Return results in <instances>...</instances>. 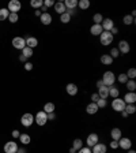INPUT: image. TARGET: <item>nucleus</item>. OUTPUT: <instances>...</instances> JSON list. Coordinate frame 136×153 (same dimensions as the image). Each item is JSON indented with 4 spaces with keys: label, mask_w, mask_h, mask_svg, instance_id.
<instances>
[{
    "label": "nucleus",
    "mask_w": 136,
    "mask_h": 153,
    "mask_svg": "<svg viewBox=\"0 0 136 153\" xmlns=\"http://www.w3.org/2000/svg\"><path fill=\"white\" fill-rule=\"evenodd\" d=\"M102 82L105 86H113L116 82V75H114L113 71H106L102 75Z\"/></svg>",
    "instance_id": "f257e3e1"
},
{
    "label": "nucleus",
    "mask_w": 136,
    "mask_h": 153,
    "mask_svg": "<svg viewBox=\"0 0 136 153\" xmlns=\"http://www.w3.org/2000/svg\"><path fill=\"white\" fill-rule=\"evenodd\" d=\"M34 123H37L40 127L41 126H45L48 123V114L44 111H38L37 115L34 116Z\"/></svg>",
    "instance_id": "f03ea898"
},
{
    "label": "nucleus",
    "mask_w": 136,
    "mask_h": 153,
    "mask_svg": "<svg viewBox=\"0 0 136 153\" xmlns=\"http://www.w3.org/2000/svg\"><path fill=\"white\" fill-rule=\"evenodd\" d=\"M113 38H114V36L110 32H102L99 34V42L106 47V45H110L113 42Z\"/></svg>",
    "instance_id": "7ed1b4c3"
},
{
    "label": "nucleus",
    "mask_w": 136,
    "mask_h": 153,
    "mask_svg": "<svg viewBox=\"0 0 136 153\" xmlns=\"http://www.w3.org/2000/svg\"><path fill=\"white\" fill-rule=\"evenodd\" d=\"M125 102H124L123 99H120V97H117V99H113V101H112V109L116 112H123L124 108H125Z\"/></svg>",
    "instance_id": "20e7f679"
},
{
    "label": "nucleus",
    "mask_w": 136,
    "mask_h": 153,
    "mask_svg": "<svg viewBox=\"0 0 136 153\" xmlns=\"http://www.w3.org/2000/svg\"><path fill=\"white\" fill-rule=\"evenodd\" d=\"M21 8H22V4H21V1L19 0H11V1H8V13L11 14H18V11H21Z\"/></svg>",
    "instance_id": "39448f33"
},
{
    "label": "nucleus",
    "mask_w": 136,
    "mask_h": 153,
    "mask_svg": "<svg viewBox=\"0 0 136 153\" xmlns=\"http://www.w3.org/2000/svg\"><path fill=\"white\" fill-rule=\"evenodd\" d=\"M21 123H22V126H25V127H30V126L34 123V115H32L30 112L23 114L22 118H21Z\"/></svg>",
    "instance_id": "423d86ee"
},
{
    "label": "nucleus",
    "mask_w": 136,
    "mask_h": 153,
    "mask_svg": "<svg viewBox=\"0 0 136 153\" xmlns=\"http://www.w3.org/2000/svg\"><path fill=\"white\" fill-rule=\"evenodd\" d=\"M11 44H12V47L15 48V49L22 51L23 48L26 47V40L23 37H14L12 41H11Z\"/></svg>",
    "instance_id": "0eeeda50"
},
{
    "label": "nucleus",
    "mask_w": 136,
    "mask_h": 153,
    "mask_svg": "<svg viewBox=\"0 0 136 153\" xmlns=\"http://www.w3.org/2000/svg\"><path fill=\"white\" fill-rule=\"evenodd\" d=\"M18 149V143L15 141H8L4 143V153H16Z\"/></svg>",
    "instance_id": "6e6552de"
},
{
    "label": "nucleus",
    "mask_w": 136,
    "mask_h": 153,
    "mask_svg": "<svg viewBox=\"0 0 136 153\" xmlns=\"http://www.w3.org/2000/svg\"><path fill=\"white\" fill-rule=\"evenodd\" d=\"M99 142V137L97 133H91L87 135V138H86V143H87V146L89 148H93L95 145V143Z\"/></svg>",
    "instance_id": "1a4fd4ad"
},
{
    "label": "nucleus",
    "mask_w": 136,
    "mask_h": 153,
    "mask_svg": "<svg viewBox=\"0 0 136 153\" xmlns=\"http://www.w3.org/2000/svg\"><path fill=\"white\" fill-rule=\"evenodd\" d=\"M117 49H118V52H120V53L127 55V53H129V51H131V45H129V42H128V41L121 40V41L118 42Z\"/></svg>",
    "instance_id": "9d476101"
},
{
    "label": "nucleus",
    "mask_w": 136,
    "mask_h": 153,
    "mask_svg": "<svg viewBox=\"0 0 136 153\" xmlns=\"http://www.w3.org/2000/svg\"><path fill=\"white\" fill-rule=\"evenodd\" d=\"M131 146H132V141H131L129 138L121 137L120 140H118V148H121V149H124V150H128V149H131Z\"/></svg>",
    "instance_id": "9b49d317"
},
{
    "label": "nucleus",
    "mask_w": 136,
    "mask_h": 153,
    "mask_svg": "<svg viewBox=\"0 0 136 153\" xmlns=\"http://www.w3.org/2000/svg\"><path fill=\"white\" fill-rule=\"evenodd\" d=\"M91 153H108V148H106L105 143L98 142V143H95L94 146H93Z\"/></svg>",
    "instance_id": "f8f14e48"
},
{
    "label": "nucleus",
    "mask_w": 136,
    "mask_h": 153,
    "mask_svg": "<svg viewBox=\"0 0 136 153\" xmlns=\"http://www.w3.org/2000/svg\"><path fill=\"white\" fill-rule=\"evenodd\" d=\"M65 92L68 93L70 96H72V97H74V96L78 94V92H79V88H78V85H76V83L71 82V83H68V85L65 86Z\"/></svg>",
    "instance_id": "ddd939ff"
},
{
    "label": "nucleus",
    "mask_w": 136,
    "mask_h": 153,
    "mask_svg": "<svg viewBox=\"0 0 136 153\" xmlns=\"http://www.w3.org/2000/svg\"><path fill=\"white\" fill-rule=\"evenodd\" d=\"M101 26H102V29H104V32H110L112 27H114L113 19H110V18L104 19V21H102V23H101Z\"/></svg>",
    "instance_id": "4468645a"
},
{
    "label": "nucleus",
    "mask_w": 136,
    "mask_h": 153,
    "mask_svg": "<svg viewBox=\"0 0 136 153\" xmlns=\"http://www.w3.org/2000/svg\"><path fill=\"white\" fill-rule=\"evenodd\" d=\"M123 100L125 104H135L136 102V93L135 92H127V94L124 96Z\"/></svg>",
    "instance_id": "2eb2a0df"
},
{
    "label": "nucleus",
    "mask_w": 136,
    "mask_h": 153,
    "mask_svg": "<svg viewBox=\"0 0 136 153\" xmlns=\"http://www.w3.org/2000/svg\"><path fill=\"white\" fill-rule=\"evenodd\" d=\"M40 21H41L42 25L48 26V25H51L52 21H53V18H52V15L49 13H42L41 16H40Z\"/></svg>",
    "instance_id": "dca6fc26"
},
{
    "label": "nucleus",
    "mask_w": 136,
    "mask_h": 153,
    "mask_svg": "<svg viewBox=\"0 0 136 153\" xmlns=\"http://www.w3.org/2000/svg\"><path fill=\"white\" fill-rule=\"evenodd\" d=\"M110 137H112V140H113V141H118L121 137H123V131H121V128H118V127L112 128Z\"/></svg>",
    "instance_id": "f3484780"
},
{
    "label": "nucleus",
    "mask_w": 136,
    "mask_h": 153,
    "mask_svg": "<svg viewBox=\"0 0 136 153\" xmlns=\"http://www.w3.org/2000/svg\"><path fill=\"white\" fill-rule=\"evenodd\" d=\"M53 8H54V11H56L59 15H61V14H64L67 11L65 6H64V1H57V3H54Z\"/></svg>",
    "instance_id": "a211bd4d"
},
{
    "label": "nucleus",
    "mask_w": 136,
    "mask_h": 153,
    "mask_svg": "<svg viewBox=\"0 0 136 153\" xmlns=\"http://www.w3.org/2000/svg\"><path fill=\"white\" fill-rule=\"evenodd\" d=\"M98 96H99V99H105V100H108L109 97V88L108 86H101L98 89Z\"/></svg>",
    "instance_id": "6ab92c4d"
},
{
    "label": "nucleus",
    "mask_w": 136,
    "mask_h": 153,
    "mask_svg": "<svg viewBox=\"0 0 136 153\" xmlns=\"http://www.w3.org/2000/svg\"><path fill=\"white\" fill-rule=\"evenodd\" d=\"M98 111H99V108L97 107V104H95V102H90V104L86 107V112H87L89 115H95Z\"/></svg>",
    "instance_id": "aec40b11"
},
{
    "label": "nucleus",
    "mask_w": 136,
    "mask_h": 153,
    "mask_svg": "<svg viewBox=\"0 0 136 153\" xmlns=\"http://www.w3.org/2000/svg\"><path fill=\"white\" fill-rule=\"evenodd\" d=\"M109 88V97H112V99H117L118 96H120V90H118V88H116V86H108Z\"/></svg>",
    "instance_id": "412c9836"
},
{
    "label": "nucleus",
    "mask_w": 136,
    "mask_h": 153,
    "mask_svg": "<svg viewBox=\"0 0 136 153\" xmlns=\"http://www.w3.org/2000/svg\"><path fill=\"white\" fill-rule=\"evenodd\" d=\"M26 40V47H29V48H35L38 45V40L35 37H27V38H25Z\"/></svg>",
    "instance_id": "4be33fe9"
},
{
    "label": "nucleus",
    "mask_w": 136,
    "mask_h": 153,
    "mask_svg": "<svg viewBox=\"0 0 136 153\" xmlns=\"http://www.w3.org/2000/svg\"><path fill=\"white\" fill-rule=\"evenodd\" d=\"M102 32H104V29H102L101 25H93L91 27H90V33H91L93 36H99Z\"/></svg>",
    "instance_id": "5701e85b"
},
{
    "label": "nucleus",
    "mask_w": 136,
    "mask_h": 153,
    "mask_svg": "<svg viewBox=\"0 0 136 153\" xmlns=\"http://www.w3.org/2000/svg\"><path fill=\"white\" fill-rule=\"evenodd\" d=\"M64 6H65L67 10H75L78 7V0H65Z\"/></svg>",
    "instance_id": "b1692460"
},
{
    "label": "nucleus",
    "mask_w": 136,
    "mask_h": 153,
    "mask_svg": "<svg viewBox=\"0 0 136 153\" xmlns=\"http://www.w3.org/2000/svg\"><path fill=\"white\" fill-rule=\"evenodd\" d=\"M101 63L104 64V66H110L112 63H113V59H112L110 55H102L101 56Z\"/></svg>",
    "instance_id": "393cba45"
},
{
    "label": "nucleus",
    "mask_w": 136,
    "mask_h": 153,
    "mask_svg": "<svg viewBox=\"0 0 136 153\" xmlns=\"http://www.w3.org/2000/svg\"><path fill=\"white\" fill-rule=\"evenodd\" d=\"M54 109H56V105H54L53 102H46V104L44 105V109H42V111L46 112V114H52V112H54Z\"/></svg>",
    "instance_id": "a878e982"
},
{
    "label": "nucleus",
    "mask_w": 136,
    "mask_h": 153,
    "mask_svg": "<svg viewBox=\"0 0 136 153\" xmlns=\"http://www.w3.org/2000/svg\"><path fill=\"white\" fill-rule=\"evenodd\" d=\"M19 141H21V142L23 143V145H29V143L32 142V138H30V135H29V134H21V135H19Z\"/></svg>",
    "instance_id": "bb28decb"
},
{
    "label": "nucleus",
    "mask_w": 136,
    "mask_h": 153,
    "mask_svg": "<svg viewBox=\"0 0 136 153\" xmlns=\"http://www.w3.org/2000/svg\"><path fill=\"white\" fill-rule=\"evenodd\" d=\"M125 86H127L128 92H135V90H136V82H135V79H128L127 83H125Z\"/></svg>",
    "instance_id": "cd10ccee"
},
{
    "label": "nucleus",
    "mask_w": 136,
    "mask_h": 153,
    "mask_svg": "<svg viewBox=\"0 0 136 153\" xmlns=\"http://www.w3.org/2000/svg\"><path fill=\"white\" fill-rule=\"evenodd\" d=\"M72 148L76 150V152H78L80 148H83V141L80 140V138H75V140H74V142H72Z\"/></svg>",
    "instance_id": "c85d7f7f"
},
{
    "label": "nucleus",
    "mask_w": 136,
    "mask_h": 153,
    "mask_svg": "<svg viewBox=\"0 0 136 153\" xmlns=\"http://www.w3.org/2000/svg\"><path fill=\"white\" fill-rule=\"evenodd\" d=\"M78 7H79L80 10H83V11L87 10L90 7V0H79V1H78Z\"/></svg>",
    "instance_id": "c756f323"
},
{
    "label": "nucleus",
    "mask_w": 136,
    "mask_h": 153,
    "mask_svg": "<svg viewBox=\"0 0 136 153\" xmlns=\"http://www.w3.org/2000/svg\"><path fill=\"white\" fill-rule=\"evenodd\" d=\"M30 6L35 10H40L44 6V0H32V1H30Z\"/></svg>",
    "instance_id": "7c9ffc66"
},
{
    "label": "nucleus",
    "mask_w": 136,
    "mask_h": 153,
    "mask_svg": "<svg viewBox=\"0 0 136 153\" xmlns=\"http://www.w3.org/2000/svg\"><path fill=\"white\" fill-rule=\"evenodd\" d=\"M123 22H124V25H133V23H135V18H133V16L132 15H131V14H129V15H125V16H124V18H123Z\"/></svg>",
    "instance_id": "2f4dec72"
},
{
    "label": "nucleus",
    "mask_w": 136,
    "mask_h": 153,
    "mask_svg": "<svg viewBox=\"0 0 136 153\" xmlns=\"http://www.w3.org/2000/svg\"><path fill=\"white\" fill-rule=\"evenodd\" d=\"M124 111L127 112L128 115L135 114V112H136V107H135V104H127V105H125V108H124Z\"/></svg>",
    "instance_id": "473e14b6"
},
{
    "label": "nucleus",
    "mask_w": 136,
    "mask_h": 153,
    "mask_svg": "<svg viewBox=\"0 0 136 153\" xmlns=\"http://www.w3.org/2000/svg\"><path fill=\"white\" fill-rule=\"evenodd\" d=\"M93 21H94V25H101L102 21H104V16H102V14H94Z\"/></svg>",
    "instance_id": "72a5a7b5"
},
{
    "label": "nucleus",
    "mask_w": 136,
    "mask_h": 153,
    "mask_svg": "<svg viewBox=\"0 0 136 153\" xmlns=\"http://www.w3.org/2000/svg\"><path fill=\"white\" fill-rule=\"evenodd\" d=\"M22 55L26 57V59H29V57L33 56V49H32V48H29V47H25L22 49Z\"/></svg>",
    "instance_id": "f704fd0d"
},
{
    "label": "nucleus",
    "mask_w": 136,
    "mask_h": 153,
    "mask_svg": "<svg viewBox=\"0 0 136 153\" xmlns=\"http://www.w3.org/2000/svg\"><path fill=\"white\" fill-rule=\"evenodd\" d=\"M10 13L7 8H0V21H6L7 18H8Z\"/></svg>",
    "instance_id": "c9c22d12"
},
{
    "label": "nucleus",
    "mask_w": 136,
    "mask_h": 153,
    "mask_svg": "<svg viewBox=\"0 0 136 153\" xmlns=\"http://www.w3.org/2000/svg\"><path fill=\"white\" fill-rule=\"evenodd\" d=\"M117 81L120 83H123V85H125L127 83V81H128V76H127V74L125 73H121V74H118V76H117Z\"/></svg>",
    "instance_id": "e433bc0d"
},
{
    "label": "nucleus",
    "mask_w": 136,
    "mask_h": 153,
    "mask_svg": "<svg viewBox=\"0 0 136 153\" xmlns=\"http://www.w3.org/2000/svg\"><path fill=\"white\" fill-rule=\"evenodd\" d=\"M60 22L61 23H70L71 22V16L68 15L67 13L61 14V15H60Z\"/></svg>",
    "instance_id": "4c0bfd02"
},
{
    "label": "nucleus",
    "mask_w": 136,
    "mask_h": 153,
    "mask_svg": "<svg viewBox=\"0 0 136 153\" xmlns=\"http://www.w3.org/2000/svg\"><path fill=\"white\" fill-rule=\"evenodd\" d=\"M125 74H127L128 79H135V78H136V68H133V67H132V68H129V70H128Z\"/></svg>",
    "instance_id": "58836bf2"
},
{
    "label": "nucleus",
    "mask_w": 136,
    "mask_h": 153,
    "mask_svg": "<svg viewBox=\"0 0 136 153\" xmlns=\"http://www.w3.org/2000/svg\"><path fill=\"white\" fill-rule=\"evenodd\" d=\"M95 104H97V107H98L99 109H101V108H105V107L108 105V100H105V99H99L98 101L95 102Z\"/></svg>",
    "instance_id": "ea45409f"
},
{
    "label": "nucleus",
    "mask_w": 136,
    "mask_h": 153,
    "mask_svg": "<svg viewBox=\"0 0 136 153\" xmlns=\"http://www.w3.org/2000/svg\"><path fill=\"white\" fill-rule=\"evenodd\" d=\"M109 55H110V56H112V59H113V60H114L116 57H118V56H120V52H118V49H117V48H112V49H110V52H109Z\"/></svg>",
    "instance_id": "a19ab883"
},
{
    "label": "nucleus",
    "mask_w": 136,
    "mask_h": 153,
    "mask_svg": "<svg viewBox=\"0 0 136 153\" xmlns=\"http://www.w3.org/2000/svg\"><path fill=\"white\" fill-rule=\"evenodd\" d=\"M7 19H8L11 23H15V22H18L19 15H18V14H11V13H10V15H8V18H7Z\"/></svg>",
    "instance_id": "79ce46f5"
},
{
    "label": "nucleus",
    "mask_w": 136,
    "mask_h": 153,
    "mask_svg": "<svg viewBox=\"0 0 136 153\" xmlns=\"http://www.w3.org/2000/svg\"><path fill=\"white\" fill-rule=\"evenodd\" d=\"M76 153H91V148H89V146H83V148H80L79 150Z\"/></svg>",
    "instance_id": "37998d69"
},
{
    "label": "nucleus",
    "mask_w": 136,
    "mask_h": 153,
    "mask_svg": "<svg viewBox=\"0 0 136 153\" xmlns=\"http://www.w3.org/2000/svg\"><path fill=\"white\" fill-rule=\"evenodd\" d=\"M54 6V1L53 0H44V7H53Z\"/></svg>",
    "instance_id": "c03bdc74"
},
{
    "label": "nucleus",
    "mask_w": 136,
    "mask_h": 153,
    "mask_svg": "<svg viewBox=\"0 0 136 153\" xmlns=\"http://www.w3.org/2000/svg\"><path fill=\"white\" fill-rule=\"evenodd\" d=\"M109 148H110V149H117V148H118V141H113V140H112V142L109 143Z\"/></svg>",
    "instance_id": "a18cd8bd"
},
{
    "label": "nucleus",
    "mask_w": 136,
    "mask_h": 153,
    "mask_svg": "<svg viewBox=\"0 0 136 153\" xmlns=\"http://www.w3.org/2000/svg\"><path fill=\"white\" fill-rule=\"evenodd\" d=\"M98 100H99L98 93H93V94H91V102H97Z\"/></svg>",
    "instance_id": "49530a36"
},
{
    "label": "nucleus",
    "mask_w": 136,
    "mask_h": 153,
    "mask_svg": "<svg viewBox=\"0 0 136 153\" xmlns=\"http://www.w3.org/2000/svg\"><path fill=\"white\" fill-rule=\"evenodd\" d=\"M25 70H27V71L33 70V64L30 63V62H26V63H25Z\"/></svg>",
    "instance_id": "de8ad7c7"
},
{
    "label": "nucleus",
    "mask_w": 136,
    "mask_h": 153,
    "mask_svg": "<svg viewBox=\"0 0 136 153\" xmlns=\"http://www.w3.org/2000/svg\"><path fill=\"white\" fill-rule=\"evenodd\" d=\"M54 119H56V114H54V112H52V114H48V120H54Z\"/></svg>",
    "instance_id": "09e8293b"
},
{
    "label": "nucleus",
    "mask_w": 136,
    "mask_h": 153,
    "mask_svg": "<svg viewBox=\"0 0 136 153\" xmlns=\"http://www.w3.org/2000/svg\"><path fill=\"white\" fill-rule=\"evenodd\" d=\"M19 135H21L19 130H12V137L14 138H19Z\"/></svg>",
    "instance_id": "8fccbe9b"
},
{
    "label": "nucleus",
    "mask_w": 136,
    "mask_h": 153,
    "mask_svg": "<svg viewBox=\"0 0 136 153\" xmlns=\"http://www.w3.org/2000/svg\"><path fill=\"white\" fill-rule=\"evenodd\" d=\"M110 33L112 34H118V27H116V26H114V27H112V30H110Z\"/></svg>",
    "instance_id": "3c124183"
},
{
    "label": "nucleus",
    "mask_w": 136,
    "mask_h": 153,
    "mask_svg": "<svg viewBox=\"0 0 136 153\" xmlns=\"http://www.w3.org/2000/svg\"><path fill=\"white\" fill-rule=\"evenodd\" d=\"M95 86H97V88H101V86H104V82H102V79H98L97 81V82H95Z\"/></svg>",
    "instance_id": "603ef678"
},
{
    "label": "nucleus",
    "mask_w": 136,
    "mask_h": 153,
    "mask_svg": "<svg viewBox=\"0 0 136 153\" xmlns=\"http://www.w3.org/2000/svg\"><path fill=\"white\" fill-rule=\"evenodd\" d=\"M19 62H25L26 63V57L23 56V55H21V56H19Z\"/></svg>",
    "instance_id": "864d4df0"
},
{
    "label": "nucleus",
    "mask_w": 136,
    "mask_h": 153,
    "mask_svg": "<svg viewBox=\"0 0 136 153\" xmlns=\"http://www.w3.org/2000/svg\"><path fill=\"white\" fill-rule=\"evenodd\" d=\"M35 15H37V16H41V10H35Z\"/></svg>",
    "instance_id": "5fc2aeb1"
},
{
    "label": "nucleus",
    "mask_w": 136,
    "mask_h": 153,
    "mask_svg": "<svg viewBox=\"0 0 136 153\" xmlns=\"http://www.w3.org/2000/svg\"><path fill=\"white\" fill-rule=\"evenodd\" d=\"M16 153H26V149H23V148H21V149H18V152Z\"/></svg>",
    "instance_id": "6e6d98bb"
},
{
    "label": "nucleus",
    "mask_w": 136,
    "mask_h": 153,
    "mask_svg": "<svg viewBox=\"0 0 136 153\" xmlns=\"http://www.w3.org/2000/svg\"><path fill=\"white\" fill-rule=\"evenodd\" d=\"M121 115H123V118H127V116H128V114H127V112H125V111H123V112H121Z\"/></svg>",
    "instance_id": "4d7b16f0"
},
{
    "label": "nucleus",
    "mask_w": 136,
    "mask_h": 153,
    "mask_svg": "<svg viewBox=\"0 0 136 153\" xmlns=\"http://www.w3.org/2000/svg\"><path fill=\"white\" fill-rule=\"evenodd\" d=\"M40 10H42L44 13H46V7H44V6H42V7H41V8H40Z\"/></svg>",
    "instance_id": "13d9d810"
},
{
    "label": "nucleus",
    "mask_w": 136,
    "mask_h": 153,
    "mask_svg": "<svg viewBox=\"0 0 136 153\" xmlns=\"http://www.w3.org/2000/svg\"><path fill=\"white\" fill-rule=\"evenodd\" d=\"M70 153H76V150L74 149V148H71V149H70Z\"/></svg>",
    "instance_id": "bf43d9fd"
},
{
    "label": "nucleus",
    "mask_w": 136,
    "mask_h": 153,
    "mask_svg": "<svg viewBox=\"0 0 136 153\" xmlns=\"http://www.w3.org/2000/svg\"><path fill=\"white\" fill-rule=\"evenodd\" d=\"M127 152H128V153H136V152H135V150H133V149H128Z\"/></svg>",
    "instance_id": "052dcab7"
}]
</instances>
